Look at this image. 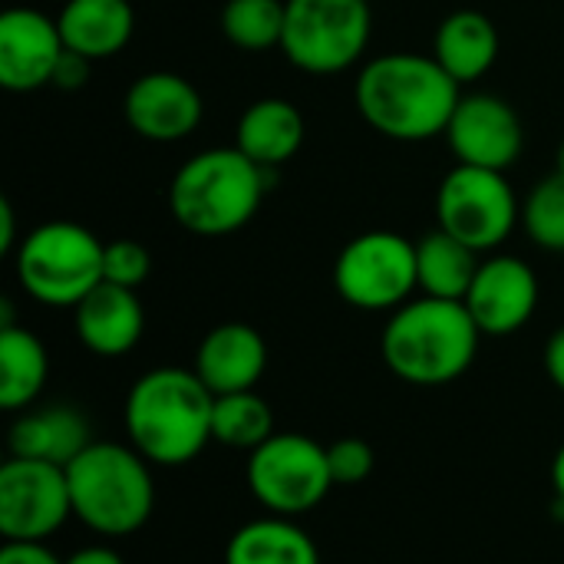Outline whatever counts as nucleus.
Listing matches in <instances>:
<instances>
[{
	"instance_id": "f257e3e1",
	"label": "nucleus",
	"mask_w": 564,
	"mask_h": 564,
	"mask_svg": "<svg viewBox=\"0 0 564 564\" xmlns=\"http://www.w3.org/2000/svg\"><path fill=\"white\" fill-rule=\"evenodd\" d=\"M463 99V86L423 53H383L364 63L354 83V106L364 122L393 142H426L446 135Z\"/></svg>"
},
{
	"instance_id": "f03ea898",
	"label": "nucleus",
	"mask_w": 564,
	"mask_h": 564,
	"mask_svg": "<svg viewBox=\"0 0 564 564\" xmlns=\"http://www.w3.org/2000/svg\"><path fill=\"white\" fill-rule=\"evenodd\" d=\"M215 393L195 370L159 367L126 397V433L152 466H185L212 443Z\"/></svg>"
},
{
	"instance_id": "7ed1b4c3",
	"label": "nucleus",
	"mask_w": 564,
	"mask_h": 564,
	"mask_svg": "<svg viewBox=\"0 0 564 564\" xmlns=\"http://www.w3.org/2000/svg\"><path fill=\"white\" fill-rule=\"evenodd\" d=\"M479 340L482 330L463 301L420 294L390 314L380 354L400 380L413 387H443L473 367Z\"/></svg>"
},
{
	"instance_id": "20e7f679",
	"label": "nucleus",
	"mask_w": 564,
	"mask_h": 564,
	"mask_svg": "<svg viewBox=\"0 0 564 564\" xmlns=\"http://www.w3.org/2000/svg\"><path fill=\"white\" fill-rule=\"evenodd\" d=\"M264 192L268 169L251 162L238 145H218L178 165L169 185V212L198 238H225L258 215Z\"/></svg>"
},
{
	"instance_id": "39448f33",
	"label": "nucleus",
	"mask_w": 564,
	"mask_h": 564,
	"mask_svg": "<svg viewBox=\"0 0 564 564\" xmlns=\"http://www.w3.org/2000/svg\"><path fill=\"white\" fill-rule=\"evenodd\" d=\"M149 466L152 463L132 446L89 443L66 466L73 516L109 539L139 532L155 509Z\"/></svg>"
},
{
	"instance_id": "423d86ee",
	"label": "nucleus",
	"mask_w": 564,
	"mask_h": 564,
	"mask_svg": "<svg viewBox=\"0 0 564 564\" xmlns=\"http://www.w3.org/2000/svg\"><path fill=\"white\" fill-rule=\"evenodd\" d=\"M106 245L76 221H43L13 251L20 288L46 307H76L102 284Z\"/></svg>"
},
{
	"instance_id": "0eeeda50",
	"label": "nucleus",
	"mask_w": 564,
	"mask_h": 564,
	"mask_svg": "<svg viewBox=\"0 0 564 564\" xmlns=\"http://www.w3.org/2000/svg\"><path fill=\"white\" fill-rule=\"evenodd\" d=\"M281 53L311 76H337L364 59L373 33L370 0H284Z\"/></svg>"
},
{
	"instance_id": "6e6552de",
	"label": "nucleus",
	"mask_w": 564,
	"mask_h": 564,
	"mask_svg": "<svg viewBox=\"0 0 564 564\" xmlns=\"http://www.w3.org/2000/svg\"><path fill=\"white\" fill-rule=\"evenodd\" d=\"M522 221V205L506 172L459 165L436 188V225L473 251H496Z\"/></svg>"
},
{
	"instance_id": "1a4fd4ad",
	"label": "nucleus",
	"mask_w": 564,
	"mask_h": 564,
	"mask_svg": "<svg viewBox=\"0 0 564 564\" xmlns=\"http://www.w3.org/2000/svg\"><path fill=\"white\" fill-rule=\"evenodd\" d=\"M334 288L357 311L403 307L420 291L416 241L383 228L350 238L334 261Z\"/></svg>"
},
{
	"instance_id": "9d476101",
	"label": "nucleus",
	"mask_w": 564,
	"mask_h": 564,
	"mask_svg": "<svg viewBox=\"0 0 564 564\" xmlns=\"http://www.w3.org/2000/svg\"><path fill=\"white\" fill-rule=\"evenodd\" d=\"M334 486L327 446L304 433H274L248 459V489L274 516L317 509Z\"/></svg>"
},
{
	"instance_id": "9b49d317",
	"label": "nucleus",
	"mask_w": 564,
	"mask_h": 564,
	"mask_svg": "<svg viewBox=\"0 0 564 564\" xmlns=\"http://www.w3.org/2000/svg\"><path fill=\"white\" fill-rule=\"evenodd\" d=\"M73 516L63 466L10 456L0 469V535L7 542H43Z\"/></svg>"
},
{
	"instance_id": "f8f14e48",
	"label": "nucleus",
	"mask_w": 564,
	"mask_h": 564,
	"mask_svg": "<svg viewBox=\"0 0 564 564\" xmlns=\"http://www.w3.org/2000/svg\"><path fill=\"white\" fill-rule=\"evenodd\" d=\"M446 142L459 165H479L506 172L519 162L525 149V129L512 102L496 93H463L449 126Z\"/></svg>"
},
{
	"instance_id": "ddd939ff",
	"label": "nucleus",
	"mask_w": 564,
	"mask_h": 564,
	"mask_svg": "<svg viewBox=\"0 0 564 564\" xmlns=\"http://www.w3.org/2000/svg\"><path fill=\"white\" fill-rule=\"evenodd\" d=\"M66 43L59 23L33 7L0 13V86L7 93H33L53 83Z\"/></svg>"
},
{
	"instance_id": "4468645a",
	"label": "nucleus",
	"mask_w": 564,
	"mask_h": 564,
	"mask_svg": "<svg viewBox=\"0 0 564 564\" xmlns=\"http://www.w3.org/2000/svg\"><path fill=\"white\" fill-rule=\"evenodd\" d=\"M122 116L129 129L149 142H182L198 129L205 102L195 83L182 73L152 69L126 89Z\"/></svg>"
},
{
	"instance_id": "2eb2a0df",
	"label": "nucleus",
	"mask_w": 564,
	"mask_h": 564,
	"mask_svg": "<svg viewBox=\"0 0 564 564\" xmlns=\"http://www.w3.org/2000/svg\"><path fill=\"white\" fill-rule=\"evenodd\" d=\"M489 337H509L522 330L539 307V278L516 254H492L479 264L476 281L463 301Z\"/></svg>"
},
{
	"instance_id": "dca6fc26",
	"label": "nucleus",
	"mask_w": 564,
	"mask_h": 564,
	"mask_svg": "<svg viewBox=\"0 0 564 564\" xmlns=\"http://www.w3.org/2000/svg\"><path fill=\"white\" fill-rule=\"evenodd\" d=\"M268 370V344L251 324H218L212 327L195 354V373L215 393H245L254 390Z\"/></svg>"
},
{
	"instance_id": "f3484780",
	"label": "nucleus",
	"mask_w": 564,
	"mask_h": 564,
	"mask_svg": "<svg viewBox=\"0 0 564 564\" xmlns=\"http://www.w3.org/2000/svg\"><path fill=\"white\" fill-rule=\"evenodd\" d=\"M73 327L89 354L122 357L142 340L145 311L132 288L102 281L73 307Z\"/></svg>"
},
{
	"instance_id": "a211bd4d",
	"label": "nucleus",
	"mask_w": 564,
	"mask_h": 564,
	"mask_svg": "<svg viewBox=\"0 0 564 564\" xmlns=\"http://www.w3.org/2000/svg\"><path fill=\"white\" fill-rule=\"evenodd\" d=\"M304 116L291 99L281 96H264L254 99L235 126V145L258 162L261 169H281L288 165L301 145H304Z\"/></svg>"
},
{
	"instance_id": "6ab92c4d",
	"label": "nucleus",
	"mask_w": 564,
	"mask_h": 564,
	"mask_svg": "<svg viewBox=\"0 0 564 564\" xmlns=\"http://www.w3.org/2000/svg\"><path fill=\"white\" fill-rule=\"evenodd\" d=\"M56 23L66 50L96 63L126 50L135 33V10L129 0H66Z\"/></svg>"
},
{
	"instance_id": "aec40b11",
	"label": "nucleus",
	"mask_w": 564,
	"mask_h": 564,
	"mask_svg": "<svg viewBox=\"0 0 564 564\" xmlns=\"http://www.w3.org/2000/svg\"><path fill=\"white\" fill-rule=\"evenodd\" d=\"M499 30L482 10H453L449 17H443L433 36L436 63L459 86L482 79L499 59Z\"/></svg>"
},
{
	"instance_id": "412c9836",
	"label": "nucleus",
	"mask_w": 564,
	"mask_h": 564,
	"mask_svg": "<svg viewBox=\"0 0 564 564\" xmlns=\"http://www.w3.org/2000/svg\"><path fill=\"white\" fill-rule=\"evenodd\" d=\"M89 423L73 406H46L36 413H23L10 426V456L40 459L53 466H69L89 446Z\"/></svg>"
},
{
	"instance_id": "4be33fe9",
	"label": "nucleus",
	"mask_w": 564,
	"mask_h": 564,
	"mask_svg": "<svg viewBox=\"0 0 564 564\" xmlns=\"http://www.w3.org/2000/svg\"><path fill=\"white\" fill-rule=\"evenodd\" d=\"M479 264V251H473L466 241L453 238L440 225L416 241V281L420 291L430 297L466 301Z\"/></svg>"
},
{
	"instance_id": "5701e85b",
	"label": "nucleus",
	"mask_w": 564,
	"mask_h": 564,
	"mask_svg": "<svg viewBox=\"0 0 564 564\" xmlns=\"http://www.w3.org/2000/svg\"><path fill=\"white\" fill-rule=\"evenodd\" d=\"M225 564H321L314 539L284 516L241 525L225 549Z\"/></svg>"
},
{
	"instance_id": "b1692460",
	"label": "nucleus",
	"mask_w": 564,
	"mask_h": 564,
	"mask_svg": "<svg viewBox=\"0 0 564 564\" xmlns=\"http://www.w3.org/2000/svg\"><path fill=\"white\" fill-rule=\"evenodd\" d=\"M50 357L43 340L17 324L0 327V406L17 413L46 387Z\"/></svg>"
},
{
	"instance_id": "393cba45",
	"label": "nucleus",
	"mask_w": 564,
	"mask_h": 564,
	"mask_svg": "<svg viewBox=\"0 0 564 564\" xmlns=\"http://www.w3.org/2000/svg\"><path fill=\"white\" fill-rule=\"evenodd\" d=\"M274 436V413L268 400H261L254 390L245 393H225L215 397L212 413V440L228 449H248L254 453Z\"/></svg>"
},
{
	"instance_id": "a878e982",
	"label": "nucleus",
	"mask_w": 564,
	"mask_h": 564,
	"mask_svg": "<svg viewBox=\"0 0 564 564\" xmlns=\"http://www.w3.org/2000/svg\"><path fill=\"white\" fill-rule=\"evenodd\" d=\"M284 0H228L221 7V33L231 46L248 53L281 50L284 40Z\"/></svg>"
},
{
	"instance_id": "bb28decb",
	"label": "nucleus",
	"mask_w": 564,
	"mask_h": 564,
	"mask_svg": "<svg viewBox=\"0 0 564 564\" xmlns=\"http://www.w3.org/2000/svg\"><path fill=\"white\" fill-rule=\"evenodd\" d=\"M522 228L545 251H564V175H545L522 202Z\"/></svg>"
},
{
	"instance_id": "cd10ccee",
	"label": "nucleus",
	"mask_w": 564,
	"mask_h": 564,
	"mask_svg": "<svg viewBox=\"0 0 564 564\" xmlns=\"http://www.w3.org/2000/svg\"><path fill=\"white\" fill-rule=\"evenodd\" d=\"M152 271V254L145 251V245L132 241V238H116L106 245L102 254V281L119 284V288H139Z\"/></svg>"
},
{
	"instance_id": "c85d7f7f",
	"label": "nucleus",
	"mask_w": 564,
	"mask_h": 564,
	"mask_svg": "<svg viewBox=\"0 0 564 564\" xmlns=\"http://www.w3.org/2000/svg\"><path fill=\"white\" fill-rule=\"evenodd\" d=\"M327 463H330V476L334 486H357L373 473V449L364 440H337L327 446Z\"/></svg>"
},
{
	"instance_id": "c756f323",
	"label": "nucleus",
	"mask_w": 564,
	"mask_h": 564,
	"mask_svg": "<svg viewBox=\"0 0 564 564\" xmlns=\"http://www.w3.org/2000/svg\"><path fill=\"white\" fill-rule=\"evenodd\" d=\"M0 564H66L59 562L43 542H7L0 552Z\"/></svg>"
},
{
	"instance_id": "7c9ffc66",
	"label": "nucleus",
	"mask_w": 564,
	"mask_h": 564,
	"mask_svg": "<svg viewBox=\"0 0 564 564\" xmlns=\"http://www.w3.org/2000/svg\"><path fill=\"white\" fill-rule=\"evenodd\" d=\"M86 76H89V59L66 50V56H63L59 66H56L53 86H59V89H79V86L86 83Z\"/></svg>"
},
{
	"instance_id": "2f4dec72",
	"label": "nucleus",
	"mask_w": 564,
	"mask_h": 564,
	"mask_svg": "<svg viewBox=\"0 0 564 564\" xmlns=\"http://www.w3.org/2000/svg\"><path fill=\"white\" fill-rule=\"evenodd\" d=\"M545 373L558 390H564V327L555 330L545 344Z\"/></svg>"
},
{
	"instance_id": "473e14b6",
	"label": "nucleus",
	"mask_w": 564,
	"mask_h": 564,
	"mask_svg": "<svg viewBox=\"0 0 564 564\" xmlns=\"http://www.w3.org/2000/svg\"><path fill=\"white\" fill-rule=\"evenodd\" d=\"M17 225H13V205L7 198H0V254H13L17 251Z\"/></svg>"
},
{
	"instance_id": "72a5a7b5",
	"label": "nucleus",
	"mask_w": 564,
	"mask_h": 564,
	"mask_svg": "<svg viewBox=\"0 0 564 564\" xmlns=\"http://www.w3.org/2000/svg\"><path fill=\"white\" fill-rule=\"evenodd\" d=\"M66 564H126L119 552L106 549V545H93V549H83L76 552L73 558H66Z\"/></svg>"
},
{
	"instance_id": "f704fd0d",
	"label": "nucleus",
	"mask_w": 564,
	"mask_h": 564,
	"mask_svg": "<svg viewBox=\"0 0 564 564\" xmlns=\"http://www.w3.org/2000/svg\"><path fill=\"white\" fill-rule=\"evenodd\" d=\"M552 482H555V496L564 502V446L558 449L555 463H552Z\"/></svg>"
},
{
	"instance_id": "c9c22d12",
	"label": "nucleus",
	"mask_w": 564,
	"mask_h": 564,
	"mask_svg": "<svg viewBox=\"0 0 564 564\" xmlns=\"http://www.w3.org/2000/svg\"><path fill=\"white\" fill-rule=\"evenodd\" d=\"M555 172H562L564 175V142H562V149H558V165H555Z\"/></svg>"
}]
</instances>
